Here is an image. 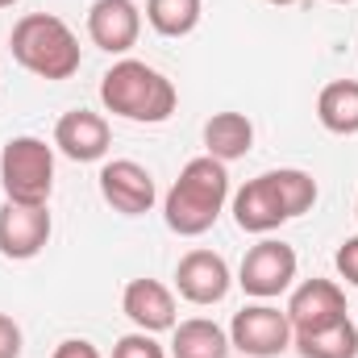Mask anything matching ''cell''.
<instances>
[{
	"mask_svg": "<svg viewBox=\"0 0 358 358\" xmlns=\"http://www.w3.org/2000/svg\"><path fill=\"white\" fill-rule=\"evenodd\" d=\"M229 204V167L217 163L213 155H200L183 163L171 192L163 196V221L179 238H200L208 234Z\"/></svg>",
	"mask_w": 358,
	"mask_h": 358,
	"instance_id": "cell-1",
	"label": "cell"
},
{
	"mask_svg": "<svg viewBox=\"0 0 358 358\" xmlns=\"http://www.w3.org/2000/svg\"><path fill=\"white\" fill-rule=\"evenodd\" d=\"M100 104L134 125H163L176 113L179 92L159 67L142 59H121L100 76Z\"/></svg>",
	"mask_w": 358,
	"mask_h": 358,
	"instance_id": "cell-2",
	"label": "cell"
},
{
	"mask_svg": "<svg viewBox=\"0 0 358 358\" xmlns=\"http://www.w3.org/2000/svg\"><path fill=\"white\" fill-rule=\"evenodd\" d=\"M8 50L13 59L38 76V80H71L84 63L80 55V38L71 34V25L55 13H25L13 34H8Z\"/></svg>",
	"mask_w": 358,
	"mask_h": 358,
	"instance_id": "cell-3",
	"label": "cell"
},
{
	"mask_svg": "<svg viewBox=\"0 0 358 358\" xmlns=\"http://www.w3.org/2000/svg\"><path fill=\"white\" fill-rule=\"evenodd\" d=\"M0 187L17 204H50L55 192V146L34 134L8 138L0 150Z\"/></svg>",
	"mask_w": 358,
	"mask_h": 358,
	"instance_id": "cell-4",
	"label": "cell"
},
{
	"mask_svg": "<svg viewBox=\"0 0 358 358\" xmlns=\"http://www.w3.org/2000/svg\"><path fill=\"white\" fill-rule=\"evenodd\" d=\"M296 271H300L296 250L287 242H279V238H263V242H255L246 250L234 283L246 296H255V300H275V296H283L296 283Z\"/></svg>",
	"mask_w": 358,
	"mask_h": 358,
	"instance_id": "cell-5",
	"label": "cell"
},
{
	"mask_svg": "<svg viewBox=\"0 0 358 358\" xmlns=\"http://www.w3.org/2000/svg\"><path fill=\"white\" fill-rule=\"evenodd\" d=\"M292 338L296 334H292L287 313H279L267 300L246 304L229 321V346L242 350L246 358H279L283 350H292Z\"/></svg>",
	"mask_w": 358,
	"mask_h": 358,
	"instance_id": "cell-6",
	"label": "cell"
},
{
	"mask_svg": "<svg viewBox=\"0 0 358 358\" xmlns=\"http://www.w3.org/2000/svg\"><path fill=\"white\" fill-rule=\"evenodd\" d=\"M50 208L46 204H17L4 200L0 204V255L13 263H29L46 250L50 242Z\"/></svg>",
	"mask_w": 358,
	"mask_h": 358,
	"instance_id": "cell-7",
	"label": "cell"
},
{
	"mask_svg": "<svg viewBox=\"0 0 358 358\" xmlns=\"http://www.w3.org/2000/svg\"><path fill=\"white\" fill-rule=\"evenodd\" d=\"M96 183H100L104 204H108L113 213H121V217H142V213H150L155 200H159L155 176H150L142 163H134V159H113V163H104L100 176H96Z\"/></svg>",
	"mask_w": 358,
	"mask_h": 358,
	"instance_id": "cell-8",
	"label": "cell"
},
{
	"mask_svg": "<svg viewBox=\"0 0 358 358\" xmlns=\"http://www.w3.org/2000/svg\"><path fill=\"white\" fill-rule=\"evenodd\" d=\"M234 287V275H229V263L217 255V250H187L176 263V292L196 304V308H208V304H221Z\"/></svg>",
	"mask_w": 358,
	"mask_h": 358,
	"instance_id": "cell-9",
	"label": "cell"
},
{
	"mask_svg": "<svg viewBox=\"0 0 358 358\" xmlns=\"http://www.w3.org/2000/svg\"><path fill=\"white\" fill-rule=\"evenodd\" d=\"M287 321H292V334H313V329H325L346 313V292L334 283V279H304L292 296H287Z\"/></svg>",
	"mask_w": 358,
	"mask_h": 358,
	"instance_id": "cell-10",
	"label": "cell"
},
{
	"mask_svg": "<svg viewBox=\"0 0 358 358\" xmlns=\"http://www.w3.org/2000/svg\"><path fill=\"white\" fill-rule=\"evenodd\" d=\"M88 38L104 55H129L142 38V8L134 0H92Z\"/></svg>",
	"mask_w": 358,
	"mask_h": 358,
	"instance_id": "cell-11",
	"label": "cell"
},
{
	"mask_svg": "<svg viewBox=\"0 0 358 358\" xmlns=\"http://www.w3.org/2000/svg\"><path fill=\"white\" fill-rule=\"evenodd\" d=\"M113 146V129L100 113L92 108H71L55 125V150L67 155L71 163H100Z\"/></svg>",
	"mask_w": 358,
	"mask_h": 358,
	"instance_id": "cell-12",
	"label": "cell"
},
{
	"mask_svg": "<svg viewBox=\"0 0 358 358\" xmlns=\"http://www.w3.org/2000/svg\"><path fill=\"white\" fill-rule=\"evenodd\" d=\"M234 221H238L242 234H259V238L275 234V229L287 221V208H283V200H279V187H275V176H271V171L246 179V183L234 192Z\"/></svg>",
	"mask_w": 358,
	"mask_h": 358,
	"instance_id": "cell-13",
	"label": "cell"
},
{
	"mask_svg": "<svg viewBox=\"0 0 358 358\" xmlns=\"http://www.w3.org/2000/svg\"><path fill=\"white\" fill-rule=\"evenodd\" d=\"M121 313L134 321L142 334H167L179 325L176 313V292L159 279H129L121 292Z\"/></svg>",
	"mask_w": 358,
	"mask_h": 358,
	"instance_id": "cell-14",
	"label": "cell"
},
{
	"mask_svg": "<svg viewBox=\"0 0 358 358\" xmlns=\"http://www.w3.org/2000/svg\"><path fill=\"white\" fill-rule=\"evenodd\" d=\"M255 150V121L246 113H213L204 121V155H213L217 163H238Z\"/></svg>",
	"mask_w": 358,
	"mask_h": 358,
	"instance_id": "cell-15",
	"label": "cell"
},
{
	"mask_svg": "<svg viewBox=\"0 0 358 358\" xmlns=\"http://www.w3.org/2000/svg\"><path fill=\"white\" fill-rule=\"evenodd\" d=\"M229 329L208 317H187L171 329V358H229Z\"/></svg>",
	"mask_w": 358,
	"mask_h": 358,
	"instance_id": "cell-16",
	"label": "cell"
},
{
	"mask_svg": "<svg viewBox=\"0 0 358 358\" xmlns=\"http://www.w3.org/2000/svg\"><path fill=\"white\" fill-rule=\"evenodd\" d=\"M317 121L338 134V138H355L358 134V80H334L317 96Z\"/></svg>",
	"mask_w": 358,
	"mask_h": 358,
	"instance_id": "cell-17",
	"label": "cell"
},
{
	"mask_svg": "<svg viewBox=\"0 0 358 358\" xmlns=\"http://www.w3.org/2000/svg\"><path fill=\"white\" fill-rule=\"evenodd\" d=\"M292 346H296L300 358H358V325L350 317H342V321H334L325 329L296 334Z\"/></svg>",
	"mask_w": 358,
	"mask_h": 358,
	"instance_id": "cell-18",
	"label": "cell"
},
{
	"mask_svg": "<svg viewBox=\"0 0 358 358\" xmlns=\"http://www.w3.org/2000/svg\"><path fill=\"white\" fill-rule=\"evenodd\" d=\"M204 0H146V21L163 38H187L200 25Z\"/></svg>",
	"mask_w": 358,
	"mask_h": 358,
	"instance_id": "cell-19",
	"label": "cell"
},
{
	"mask_svg": "<svg viewBox=\"0 0 358 358\" xmlns=\"http://www.w3.org/2000/svg\"><path fill=\"white\" fill-rule=\"evenodd\" d=\"M271 176H275L279 200H283V208H287V221L313 213V204H317L321 192H317V179L308 176V171H300V167H279V171H271Z\"/></svg>",
	"mask_w": 358,
	"mask_h": 358,
	"instance_id": "cell-20",
	"label": "cell"
},
{
	"mask_svg": "<svg viewBox=\"0 0 358 358\" xmlns=\"http://www.w3.org/2000/svg\"><path fill=\"white\" fill-rule=\"evenodd\" d=\"M113 358H167V350L155 342V334H142V329H134V334L117 338Z\"/></svg>",
	"mask_w": 358,
	"mask_h": 358,
	"instance_id": "cell-21",
	"label": "cell"
},
{
	"mask_svg": "<svg viewBox=\"0 0 358 358\" xmlns=\"http://www.w3.org/2000/svg\"><path fill=\"white\" fill-rule=\"evenodd\" d=\"M21 346H25L21 325L8 313H0V358H21Z\"/></svg>",
	"mask_w": 358,
	"mask_h": 358,
	"instance_id": "cell-22",
	"label": "cell"
},
{
	"mask_svg": "<svg viewBox=\"0 0 358 358\" xmlns=\"http://www.w3.org/2000/svg\"><path fill=\"white\" fill-rule=\"evenodd\" d=\"M334 263H338V275H342L346 283H355V287H358V234H355V238H346V242L338 246Z\"/></svg>",
	"mask_w": 358,
	"mask_h": 358,
	"instance_id": "cell-23",
	"label": "cell"
},
{
	"mask_svg": "<svg viewBox=\"0 0 358 358\" xmlns=\"http://www.w3.org/2000/svg\"><path fill=\"white\" fill-rule=\"evenodd\" d=\"M50 358H100V350H96L92 342H84V338H67V342L55 346Z\"/></svg>",
	"mask_w": 358,
	"mask_h": 358,
	"instance_id": "cell-24",
	"label": "cell"
},
{
	"mask_svg": "<svg viewBox=\"0 0 358 358\" xmlns=\"http://www.w3.org/2000/svg\"><path fill=\"white\" fill-rule=\"evenodd\" d=\"M267 4H279V8H287V4H296V0H267Z\"/></svg>",
	"mask_w": 358,
	"mask_h": 358,
	"instance_id": "cell-25",
	"label": "cell"
},
{
	"mask_svg": "<svg viewBox=\"0 0 358 358\" xmlns=\"http://www.w3.org/2000/svg\"><path fill=\"white\" fill-rule=\"evenodd\" d=\"M13 4H17V0H0V8H13Z\"/></svg>",
	"mask_w": 358,
	"mask_h": 358,
	"instance_id": "cell-26",
	"label": "cell"
},
{
	"mask_svg": "<svg viewBox=\"0 0 358 358\" xmlns=\"http://www.w3.org/2000/svg\"><path fill=\"white\" fill-rule=\"evenodd\" d=\"M329 4H350V0H329Z\"/></svg>",
	"mask_w": 358,
	"mask_h": 358,
	"instance_id": "cell-27",
	"label": "cell"
},
{
	"mask_svg": "<svg viewBox=\"0 0 358 358\" xmlns=\"http://www.w3.org/2000/svg\"><path fill=\"white\" fill-rule=\"evenodd\" d=\"M355 217H358V200H355Z\"/></svg>",
	"mask_w": 358,
	"mask_h": 358,
	"instance_id": "cell-28",
	"label": "cell"
}]
</instances>
